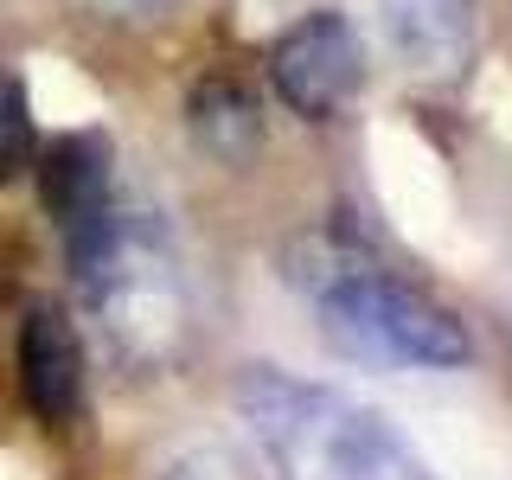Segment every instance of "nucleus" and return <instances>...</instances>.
I'll return each mask as SVG.
<instances>
[{
  "label": "nucleus",
  "instance_id": "nucleus-1",
  "mask_svg": "<svg viewBox=\"0 0 512 480\" xmlns=\"http://www.w3.org/2000/svg\"><path fill=\"white\" fill-rule=\"evenodd\" d=\"M288 282L308 295L320 340L346 365L372 372H461L474 340L429 288L397 276L384 256L359 250L346 231L308 237L288 256Z\"/></svg>",
  "mask_w": 512,
  "mask_h": 480
},
{
  "label": "nucleus",
  "instance_id": "nucleus-2",
  "mask_svg": "<svg viewBox=\"0 0 512 480\" xmlns=\"http://www.w3.org/2000/svg\"><path fill=\"white\" fill-rule=\"evenodd\" d=\"M71 269L96 333L122 372L160 378L192 352V282L160 212L116 205L71 250Z\"/></svg>",
  "mask_w": 512,
  "mask_h": 480
},
{
  "label": "nucleus",
  "instance_id": "nucleus-3",
  "mask_svg": "<svg viewBox=\"0 0 512 480\" xmlns=\"http://www.w3.org/2000/svg\"><path fill=\"white\" fill-rule=\"evenodd\" d=\"M237 416L250 423L276 480H436L391 416H378L340 384L250 365L237 378Z\"/></svg>",
  "mask_w": 512,
  "mask_h": 480
},
{
  "label": "nucleus",
  "instance_id": "nucleus-4",
  "mask_svg": "<svg viewBox=\"0 0 512 480\" xmlns=\"http://www.w3.org/2000/svg\"><path fill=\"white\" fill-rule=\"evenodd\" d=\"M269 84L301 122H340L365 90V39L346 13L314 7L269 45Z\"/></svg>",
  "mask_w": 512,
  "mask_h": 480
},
{
  "label": "nucleus",
  "instance_id": "nucleus-5",
  "mask_svg": "<svg viewBox=\"0 0 512 480\" xmlns=\"http://www.w3.org/2000/svg\"><path fill=\"white\" fill-rule=\"evenodd\" d=\"M32 173H39V199L45 218L58 224L64 250H77L84 237L116 212V154L96 128H71V135H52L39 154H32Z\"/></svg>",
  "mask_w": 512,
  "mask_h": 480
},
{
  "label": "nucleus",
  "instance_id": "nucleus-6",
  "mask_svg": "<svg viewBox=\"0 0 512 480\" xmlns=\"http://www.w3.org/2000/svg\"><path fill=\"white\" fill-rule=\"evenodd\" d=\"M20 391L32 416L52 429L84 410V340H77L71 314L52 301H32L20 314Z\"/></svg>",
  "mask_w": 512,
  "mask_h": 480
},
{
  "label": "nucleus",
  "instance_id": "nucleus-7",
  "mask_svg": "<svg viewBox=\"0 0 512 480\" xmlns=\"http://www.w3.org/2000/svg\"><path fill=\"white\" fill-rule=\"evenodd\" d=\"M391 52L423 77H461L480 39V0H378Z\"/></svg>",
  "mask_w": 512,
  "mask_h": 480
},
{
  "label": "nucleus",
  "instance_id": "nucleus-8",
  "mask_svg": "<svg viewBox=\"0 0 512 480\" xmlns=\"http://www.w3.org/2000/svg\"><path fill=\"white\" fill-rule=\"evenodd\" d=\"M186 128L224 167H250V154L263 148V109H256V96L237 77H205L186 103Z\"/></svg>",
  "mask_w": 512,
  "mask_h": 480
},
{
  "label": "nucleus",
  "instance_id": "nucleus-9",
  "mask_svg": "<svg viewBox=\"0 0 512 480\" xmlns=\"http://www.w3.org/2000/svg\"><path fill=\"white\" fill-rule=\"evenodd\" d=\"M32 154H39V128H32V103L26 84L13 71H0V186L26 180Z\"/></svg>",
  "mask_w": 512,
  "mask_h": 480
},
{
  "label": "nucleus",
  "instance_id": "nucleus-10",
  "mask_svg": "<svg viewBox=\"0 0 512 480\" xmlns=\"http://www.w3.org/2000/svg\"><path fill=\"white\" fill-rule=\"evenodd\" d=\"M160 480H237V461L224 455V448H186V455L167 461Z\"/></svg>",
  "mask_w": 512,
  "mask_h": 480
},
{
  "label": "nucleus",
  "instance_id": "nucleus-11",
  "mask_svg": "<svg viewBox=\"0 0 512 480\" xmlns=\"http://www.w3.org/2000/svg\"><path fill=\"white\" fill-rule=\"evenodd\" d=\"M84 7L103 20H160V13H173V0H84Z\"/></svg>",
  "mask_w": 512,
  "mask_h": 480
},
{
  "label": "nucleus",
  "instance_id": "nucleus-12",
  "mask_svg": "<svg viewBox=\"0 0 512 480\" xmlns=\"http://www.w3.org/2000/svg\"><path fill=\"white\" fill-rule=\"evenodd\" d=\"M506 333H512V276H506Z\"/></svg>",
  "mask_w": 512,
  "mask_h": 480
}]
</instances>
